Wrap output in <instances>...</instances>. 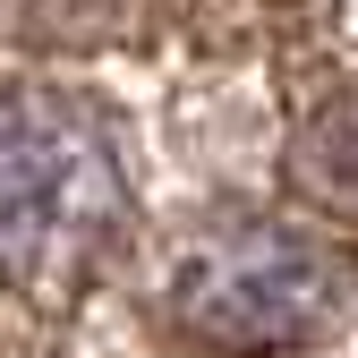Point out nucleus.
<instances>
[{
  "mask_svg": "<svg viewBox=\"0 0 358 358\" xmlns=\"http://www.w3.org/2000/svg\"><path fill=\"white\" fill-rule=\"evenodd\" d=\"M128 0H0V34L26 52H94L120 34Z\"/></svg>",
  "mask_w": 358,
  "mask_h": 358,
  "instance_id": "20e7f679",
  "label": "nucleus"
},
{
  "mask_svg": "<svg viewBox=\"0 0 358 358\" xmlns=\"http://www.w3.org/2000/svg\"><path fill=\"white\" fill-rule=\"evenodd\" d=\"M128 222V179L103 120L43 94L0 85V282L34 299H77Z\"/></svg>",
  "mask_w": 358,
  "mask_h": 358,
  "instance_id": "f257e3e1",
  "label": "nucleus"
},
{
  "mask_svg": "<svg viewBox=\"0 0 358 358\" xmlns=\"http://www.w3.org/2000/svg\"><path fill=\"white\" fill-rule=\"evenodd\" d=\"M282 179L307 213L358 231V77H333L299 103L290 145H282Z\"/></svg>",
  "mask_w": 358,
  "mask_h": 358,
  "instance_id": "7ed1b4c3",
  "label": "nucleus"
},
{
  "mask_svg": "<svg viewBox=\"0 0 358 358\" xmlns=\"http://www.w3.org/2000/svg\"><path fill=\"white\" fill-rule=\"evenodd\" d=\"M341 316V264L273 213H213L162 264V324L196 358H282Z\"/></svg>",
  "mask_w": 358,
  "mask_h": 358,
  "instance_id": "f03ea898",
  "label": "nucleus"
}]
</instances>
